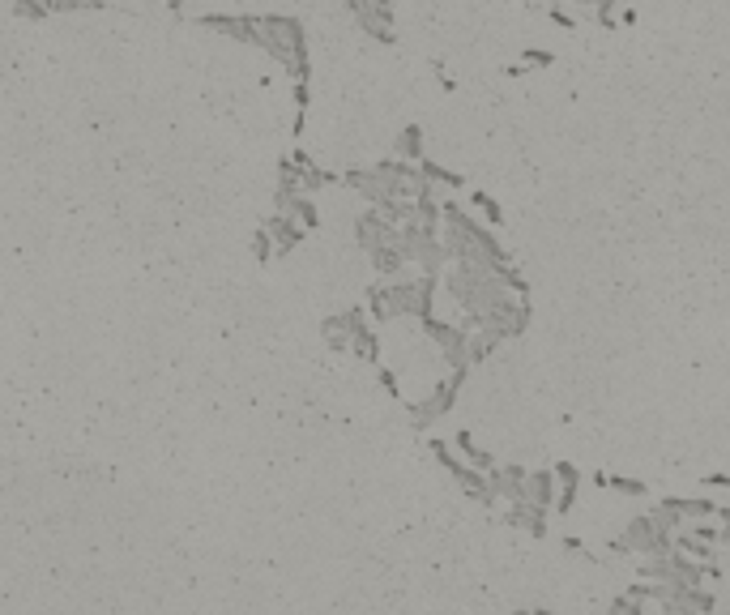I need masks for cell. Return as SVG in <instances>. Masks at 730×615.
<instances>
[{"label":"cell","instance_id":"1","mask_svg":"<svg viewBox=\"0 0 730 615\" xmlns=\"http://www.w3.org/2000/svg\"><path fill=\"white\" fill-rule=\"evenodd\" d=\"M436 291H440V274H423V278H380L368 291V312L372 321H402V317H436Z\"/></svg>","mask_w":730,"mask_h":615},{"label":"cell","instance_id":"2","mask_svg":"<svg viewBox=\"0 0 730 615\" xmlns=\"http://www.w3.org/2000/svg\"><path fill=\"white\" fill-rule=\"evenodd\" d=\"M252 47L269 52L282 69H291L299 82L308 77V39H304V26H299L295 18H278V13L257 18V43Z\"/></svg>","mask_w":730,"mask_h":615},{"label":"cell","instance_id":"3","mask_svg":"<svg viewBox=\"0 0 730 615\" xmlns=\"http://www.w3.org/2000/svg\"><path fill=\"white\" fill-rule=\"evenodd\" d=\"M611 551L615 556H645V560H658V556H671L675 551V534L662 530L654 522V513H641L611 539Z\"/></svg>","mask_w":730,"mask_h":615},{"label":"cell","instance_id":"4","mask_svg":"<svg viewBox=\"0 0 730 615\" xmlns=\"http://www.w3.org/2000/svg\"><path fill=\"white\" fill-rule=\"evenodd\" d=\"M423 338H432L440 346V359L449 372H470V329L440 321V317H423Z\"/></svg>","mask_w":730,"mask_h":615},{"label":"cell","instance_id":"5","mask_svg":"<svg viewBox=\"0 0 730 615\" xmlns=\"http://www.w3.org/2000/svg\"><path fill=\"white\" fill-rule=\"evenodd\" d=\"M462 385H466V372H449L440 385L427 389V398H419L415 406H410V428L423 432V428H432L436 419L449 415V410L457 406V393H462Z\"/></svg>","mask_w":730,"mask_h":615},{"label":"cell","instance_id":"6","mask_svg":"<svg viewBox=\"0 0 730 615\" xmlns=\"http://www.w3.org/2000/svg\"><path fill=\"white\" fill-rule=\"evenodd\" d=\"M355 244H359L363 252H372V248H380V244H398V223H389V218L372 205V210H363V214L355 218Z\"/></svg>","mask_w":730,"mask_h":615},{"label":"cell","instance_id":"7","mask_svg":"<svg viewBox=\"0 0 730 615\" xmlns=\"http://www.w3.org/2000/svg\"><path fill=\"white\" fill-rule=\"evenodd\" d=\"M453 479L462 483V492H466L474 504H483V509H496V504H500V492H496V483H491V470H474V466L466 462Z\"/></svg>","mask_w":730,"mask_h":615},{"label":"cell","instance_id":"8","mask_svg":"<svg viewBox=\"0 0 730 615\" xmlns=\"http://www.w3.org/2000/svg\"><path fill=\"white\" fill-rule=\"evenodd\" d=\"M547 513L551 509H538V504H530V500H517V504H509V513H504V522H509L513 530H526L530 539H547Z\"/></svg>","mask_w":730,"mask_h":615},{"label":"cell","instance_id":"9","mask_svg":"<svg viewBox=\"0 0 730 615\" xmlns=\"http://www.w3.org/2000/svg\"><path fill=\"white\" fill-rule=\"evenodd\" d=\"M491 483H496L500 500H509V504L530 500V475H526V466H496V470H491Z\"/></svg>","mask_w":730,"mask_h":615},{"label":"cell","instance_id":"10","mask_svg":"<svg viewBox=\"0 0 730 615\" xmlns=\"http://www.w3.org/2000/svg\"><path fill=\"white\" fill-rule=\"evenodd\" d=\"M577 492H581V470L573 462H560V466H555V509L551 513H560V517L573 513Z\"/></svg>","mask_w":730,"mask_h":615},{"label":"cell","instance_id":"11","mask_svg":"<svg viewBox=\"0 0 730 615\" xmlns=\"http://www.w3.org/2000/svg\"><path fill=\"white\" fill-rule=\"evenodd\" d=\"M265 235L274 240V252H291V248H299V240H304V227H299L291 214L274 210V218L265 223Z\"/></svg>","mask_w":730,"mask_h":615},{"label":"cell","instance_id":"12","mask_svg":"<svg viewBox=\"0 0 730 615\" xmlns=\"http://www.w3.org/2000/svg\"><path fill=\"white\" fill-rule=\"evenodd\" d=\"M368 261H372V270L380 274V278H402V270H406V252L398 248V244H380V248H372L368 252Z\"/></svg>","mask_w":730,"mask_h":615},{"label":"cell","instance_id":"13","mask_svg":"<svg viewBox=\"0 0 730 615\" xmlns=\"http://www.w3.org/2000/svg\"><path fill=\"white\" fill-rule=\"evenodd\" d=\"M666 509H675L679 517H692V522H705V517H718V504L705 496H666Z\"/></svg>","mask_w":730,"mask_h":615},{"label":"cell","instance_id":"14","mask_svg":"<svg viewBox=\"0 0 730 615\" xmlns=\"http://www.w3.org/2000/svg\"><path fill=\"white\" fill-rule=\"evenodd\" d=\"M393 159H406V163H419L423 159V129L419 124H406L393 141Z\"/></svg>","mask_w":730,"mask_h":615},{"label":"cell","instance_id":"15","mask_svg":"<svg viewBox=\"0 0 730 615\" xmlns=\"http://www.w3.org/2000/svg\"><path fill=\"white\" fill-rule=\"evenodd\" d=\"M530 504L555 509V470H530Z\"/></svg>","mask_w":730,"mask_h":615},{"label":"cell","instance_id":"16","mask_svg":"<svg viewBox=\"0 0 730 615\" xmlns=\"http://www.w3.org/2000/svg\"><path fill=\"white\" fill-rule=\"evenodd\" d=\"M449 445H457V453H462L474 470H496V457H491L483 445H474L470 432H457V440H449Z\"/></svg>","mask_w":730,"mask_h":615},{"label":"cell","instance_id":"17","mask_svg":"<svg viewBox=\"0 0 730 615\" xmlns=\"http://www.w3.org/2000/svg\"><path fill=\"white\" fill-rule=\"evenodd\" d=\"M500 342H504V338L496 334V329H487V325H474V329H470V368H474V364H483V359H487L491 351H496Z\"/></svg>","mask_w":730,"mask_h":615},{"label":"cell","instance_id":"18","mask_svg":"<svg viewBox=\"0 0 730 615\" xmlns=\"http://www.w3.org/2000/svg\"><path fill=\"white\" fill-rule=\"evenodd\" d=\"M419 167H423V176L432 180L436 188H449V193H462V184H466V180H462V176H453V171H444L440 163H432V159H427V154L419 159Z\"/></svg>","mask_w":730,"mask_h":615},{"label":"cell","instance_id":"19","mask_svg":"<svg viewBox=\"0 0 730 615\" xmlns=\"http://www.w3.org/2000/svg\"><path fill=\"white\" fill-rule=\"evenodd\" d=\"M470 201H474V205H479V214L487 218V227H491V231H496V227H504V210H500V205H496V201H491L487 193H474Z\"/></svg>","mask_w":730,"mask_h":615},{"label":"cell","instance_id":"20","mask_svg":"<svg viewBox=\"0 0 730 615\" xmlns=\"http://www.w3.org/2000/svg\"><path fill=\"white\" fill-rule=\"evenodd\" d=\"M598 483H607V487H615V492H620V496H645V492H649V487H645L641 479H611V475H602Z\"/></svg>","mask_w":730,"mask_h":615},{"label":"cell","instance_id":"21","mask_svg":"<svg viewBox=\"0 0 730 615\" xmlns=\"http://www.w3.org/2000/svg\"><path fill=\"white\" fill-rule=\"evenodd\" d=\"M611 615H645V611H641V598L628 594V590L615 594V598H611Z\"/></svg>","mask_w":730,"mask_h":615},{"label":"cell","instance_id":"22","mask_svg":"<svg viewBox=\"0 0 730 615\" xmlns=\"http://www.w3.org/2000/svg\"><path fill=\"white\" fill-rule=\"evenodd\" d=\"M521 65H526V69H547V65H555V56L547 52V47H526Z\"/></svg>","mask_w":730,"mask_h":615},{"label":"cell","instance_id":"23","mask_svg":"<svg viewBox=\"0 0 730 615\" xmlns=\"http://www.w3.org/2000/svg\"><path fill=\"white\" fill-rule=\"evenodd\" d=\"M551 22H555V26H564V30H573V13H560V9H551Z\"/></svg>","mask_w":730,"mask_h":615},{"label":"cell","instance_id":"24","mask_svg":"<svg viewBox=\"0 0 730 615\" xmlns=\"http://www.w3.org/2000/svg\"><path fill=\"white\" fill-rule=\"evenodd\" d=\"M692 534H696V539H705V543H718V530H713V526H696Z\"/></svg>","mask_w":730,"mask_h":615},{"label":"cell","instance_id":"25","mask_svg":"<svg viewBox=\"0 0 730 615\" xmlns=\"http://www.w3.org/2000/svg\"><path fill=\"white\" fill-rule=\"evenodd\" d=\"M564 551H568V556H585V543L581 539H564Z\"/></svg>","mask_w":730,"mask_h":615},{"label":"cell","instance_id":"26","mask_svg":"<svg viewBox=\"0 0 730 615\" xmlns=\"http://www.w3.org/2000/svg\"><path fill=\"white\" fill-rule=\"evenodd\" d=\"M705 483H709V487H730V479H726V475H709Z\"/></svg>","mask_w":730,"mask_h":615},{"label":"cell","instance_id":"27","mask_svg":"<svg viewBox=\"0 0 730 615\" xmlns=\"http://www.w3.org/2000/svg\"><path fill=\"white\" fill-rule=\"evenodd\" d=\"M534 615H555V611H547V607H538V611H534Z\"/></svg>","mask_w":730,"mask_h":615},{"label":"cell","instance_id":"28","mask_svg":"<svg viewBox=\"0 0 730 615\" xmlns=\"http://www.w3.org/2000/svg\"><path fill=\"white\" fill-rule=\"evenodd\" d=\"M513 615H534V611H513Z\"/></svg>","mask_w":730,"mask_h":615}]
</instances>
